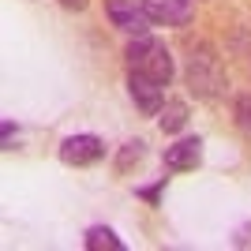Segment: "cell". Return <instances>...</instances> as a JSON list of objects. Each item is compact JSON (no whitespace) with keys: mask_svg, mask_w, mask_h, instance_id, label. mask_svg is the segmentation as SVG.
Instances as JSON below:
<instances>
[{"mask_svg":"<svg viewBox=\"0 0 251 251\" xmlns=\"http://www.w3.org/2000/svg\"><path fill=\"white\" fill-rule=\"evenodd\" d=\"M184 79H188V90L195 98H218L225 90V64L214 52V45H195L188 52V64H184Z\"/></svg>","mask_w":251,"mask_h":251,"instance_id":"6da1fadb","label":"cell"},{"mask_svg":"<svg viewBox=\"0 0 251 251\" xmlns=\"http://www.w3.org/2000/svg\"><path fill=\"white\" fill-rule=\"evenodd\" d=\"M127 72L150 75V79H157V83L169 86L173 75H176V68H173V56H169L165 42H157L150 34H139L135 42L127 45Z\"/></svg>","mask_w":251,"mask_h":251,"instance_id":"7a4b0ae2","label":"cell"},{"mask_svg":"<svg viewBox=\"0 0 251 251\" xmlns=\"http://www.w3.org/2000/svg\"><path fill=\"white\" fill-rule=\"evenodd\" d=\"M101 157H105V143L98 135H68L60 143V161L64 165L86 169V165H98Z\"/></svg>","mask_w":251,"mask_h":251,"instance_id":"3957f363","label":"cell"},{"mask_svg":"<svg viewBox=\"0 0 251 251\" xmlns=\"http://www.w3.org/2000/svg\"><path fill=\"white\" fill-rule=\"evenodd\" d=\"M127 90H131V101L139 105L143 116L161 113V105H165V83H157L150 75H139V72H127Z\"/></svg>","mask_w":251,"mask_h":251,"instance_id":"277c9868","label":"cell"},{"mask_svg":"<svg viewBox=\"0 0 251 251\" xmlns=\"http://www.w3.org/2000/svg\"><path fill=\"white\" fill-rule=\"evenodd\" d=\"M105 11H109V19H113V26H120L124 34H147L150 26V15L147 8H143V0H105Z\"/></svg>","mask_w":251,"mask_h":251,"instance_id":"5b68a950","label":"cell"},{"mask_svg":"<svg viewBox=\"0 0 251 251\" xmlns=\"http://www.w3.org/2000/svg\"><path fill=\"white\" fill-rule=\"evenodd\" d=\"M150 23L161 26H188L191 23V0H143Z\"/></svg>","mask_w":251,"mask_h":251,"instance_id":"8992f818","label":"cell"},{"mask_svg":"<svg viewBox=\"0 0 251 251\" xmlns=\"http://www.w3.org/2000/svg\"><path fill=\"white\" fill-rule=\"evenodd\" d=\"M202 157V139L191 135V139H180L173 147H165V169L169 173H188V169L199 165Z\"/></svg>","mask_w":251,"mask_h":251,"instance_id":"52a82bcc","label":"cell"},{"mask_svg":"<svg viewBox=\"0 0 251 251\" xmlns=\"http://www.w3.org/2000/svg\"><path fill=\"white\" fill-rule=\"evenodd\" d=\"M184 124H188V101L173 98V101L161 105V113H157V127H161L165 135H176Z\"/></svg>","mask_w":251,"mask_h":251,"instance_id":"ba28073f","label":"cell"},{"mask_svg":"<svg viewBox=\"0 0 251 251\" xmlns=\"http://www.w3.org/2000/svg\"><path fill=\"white\" fill-rule=\"evenodd\" d=\"M83 244H86V251H124V240H120L113 229H105V225H94V229H86Z\"/></svg>","mask_w":251,"mask_h":251,"instance_id":"9c48e42d","label":"cell"},{"mask_svg":"<svg viewBox=\"0 0 251 251\" xmlns=\"http://www.w3.org/2000/svg\"><path fill=\"white\" fill-rule=\"evenodd\" d=\"M143 154H147V143H143V139L124 143V150L116 154V169H120V173H127L131 165H139V161H143Z\"/></svg>","mask_w":251,"mask_h":251,"instance_id":"30bf717a","label":"cell"},{"mask_svg":"<svg viewBox=\"0 0 251 251\" xmlns=\"http://www.w3.org/2000/svg\"><path fill=\"white\" fill-rule=\"evenodd\" d=\"M236 124H240L244 135H251V94L236 98Z\"/></svg>","mask_w":251,"mask_h":251,"instance_id":"8fae6325","label":"cell"},{"mask_svg":"<svg viewBox=\"0 0 251 251\" xmlns=\"http://www.w3.org/2000/svg\"><path fill=\"white\" fill-rule=\"evenodd\" d=\"M161 188H165V176L157 180L154 188H139V195H143V199H147V202H157V199H161Z\"/></svg>","mask_w":251,"mask_h":251,"instance_id":"7c38bea8","label":"cell"},{"mask_svg":"<svg viewBox=\"0 0 251 251\" xmlns=\"http://www.w3.org/2000/svg\"><path fill=\"white\" fill-rule=\"evenodd\" d=\"M232 244H236V248H251V225H244V229L236 232V240H232Z\"/></svg>","mask_w":251,"mask_h":251,"instance_id":"4fadbf2b","label":"cell"},{"mask_svg":"<svg viewBox=\"0 0 251 251\" xmlns=\"http://www.w3.org/2000/svg\"><path fill=\"white\" fill-rule=\"evenodd\" d=\"M56 4H64L68 11H83L86 4H90V0H56Z\"/></svg>","mask_w":251,"mask_h":251,"instance_id":"5bb4252c","label":"cell"}]
</instances>
